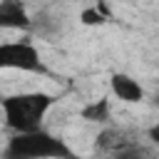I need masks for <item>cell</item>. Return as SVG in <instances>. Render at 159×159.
<instances>
[{
    "mask_svg": "<svg viewBox=\"0 0 159 159\" xmlns=\"http://www.w3.org/2000/svg\"><path fill=\"white\" fill-rule=\"evenodd\" d=\"M55 104V94L50 92H20L0 99L5 127L12 132H32L42 127V119Z\"/></svg>",
    "mask_w": 159,
    "mask_h": 159,
    "instance_id": "1",
    "label": "cell"
},
{
    "mask_svg": "<svg viewBox=\"0 0 159 159\" xmlns=\"http://www.w3.org/2000/svg\"><path fill=\"white\" fill-rule=\"evenodd\" d=\"M5 154L12 159H60L72 157V149L40 127L32 132H15V137L7 142Z\"/></svg>",
    "mask_w": 159,
    "mask_h": 159,
    "instance_id": "2",
    "label": "cell"
},
{
    "mask_svg": "<svg viewBox=\"0 0 159 159\" xmlns=\"http://www.w3.org/2000/svg\"><path fill=\"white\" fill-rule=\"evenodd\" d=\"M0 70H20L32 75H47V67L40 57V50L27 40L0 42Z\"/></svg>",
    "mask_w": 159,
    "mask_h": 159,
    "instance_id": "3",
    "label": "cell"
},
{
    "mask_svg": "<svg viewBox=\"0 0 159 159\" xmlns=\"http://www.w3.org/2000/svg\"><path fill=\"white\" fill-rule=\"evenodd\" d=\"M32 20L22 0H0V30H30Z\"/></svg>",
    "mask_w": 159,
    "mask_h": 159,
    "instance_id": "4",
    "label": "cell"
},
{
    "mask_svg": "<svg viewBox=\"0 0 159 159\" xmlns=\"http://www.w3.org/2000/svg\"><path fill=\"white\" fill-rule=\"evenodd\" d=\"M109 89L117 99H122L127 104H137L144 99V87L132 75H124V72H114L109 77Z\"/></svg>",
    "mask_w": 159,
    "mask_h": 159,
    "instance_id": "5",
    "label": "cell"
},
{
    "mask_svg": "<svg viewBox=\"0 0 159 159\" xmlns=\"http://www.w3.org/2000/svg\"><path fill=\"white\" fill-rule=\"evenodd\" d=\"M80 117L84 122H97V124L107 122L109 119V99H94V102L84 104L80 109Z\"/></svg>",
    "mask_w": 159,
    "mask_h": 159,
    "instance_id": "6",
    "label": "cell"
},
{
    "mask_svg": "<svg viewBox=\"0 0 159 159\" xmlns=\"http://www.w3.org/2000/svg\"><path fill=\"white\" fill-rule=\"evenodd\" d=\"M107 17H104V12H99L97 7H84L82 12H80V22L82 25H102Z\"/></svg>",
    "mask_w": 159,
    "mask_h": 159,
    "instance_id": "7",
    "label": "cell"
}]
</instances>
